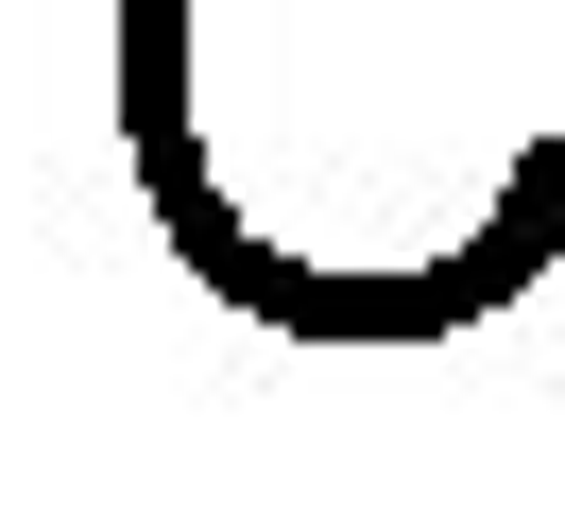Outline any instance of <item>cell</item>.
Wrapping results in <instances>:
<instances>
[{
  "label": "cell",
  "instance_id": "obj_1",
  "mask_svg": "<svg viewBox=\"0 0 565 530\" xmlns=\"http://www.w3.org/2000/svg\"><path fill=\"white\" fill-rule=\"evenodd\" d=\"M120 154L275 343H462L565 274V0H120Z\"/></svg>",
  "mask_w": 565,
  "mask_h": 530
}]
</instances>
